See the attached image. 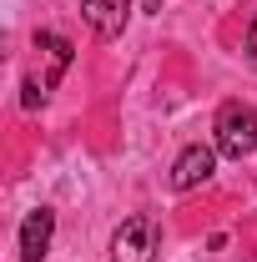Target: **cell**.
Returning <instances> with one entry per match:
<instances>
[{
  "label": "cell",
  "instance_id": "obj_4",
  "mask_svg": "<svg viewBox=\"0 0 257 262\" xmlns=\"http://www.w3.org/2000/svg\"><path fill=\"white\" fill-rule=\"evenodd\" d=\"M51 232H56V212H51V207L26 212V222H20V262H46Z\"/></svg>",
  "mask_w": 257,
  "mask_h": 262
},
{
  "label": "cell",
  "instance_id": "obj_1",
  "mask_svg": "<svg viewBox=\"0 0 257 262\" xmlns=\"http://www.w3.org/2000/svg\"><path fill=\"white\" fill-rule=\"evenodd\" d=\"M212 141H217V157H227V162L252 157L257 151V111L247 101H222L217 121H212Z\"/></svg>",
  "mask_w": 257,
  "mask_h": 262
},
{
  "label": "cell",
  "instance_id": "obj_2",
  "mask_svg": "<svg viewBox=\"0 0 257 262\" xmlns=\"http://www.w3.org/2000/svg\"><path fill=\"white\" fill-rule=\"evenodd\" d=\"M111 262H157V222L146 212L126 217L111 237Z\"/></svg>",
  "mask_w": 257,
  "mask_h": 262
},
{
  "label": "cell",
  "instance_id": "obj_5",
  "mask_svg": "<svg viewBox=\"0 0 257 262\" xmlns=\"http://www.w3.org/2000/svg\"><path fill=\"white\" fill-rule=\"evenodd\" d=\"M81 15L101 40H116L131 20V0H81Z\"/></svg>",
  "mask_w": 257,
  "mask_h": 262
},
{
  "label": "cell",
  "instance_id": "obj_3",
  "mask_svg": "<svg viewBox=\"0 0 257 262\" xmlns=\"http://www.w3.org/2000/svg\"><path fill=\"white\" fill-rule=\"evenodd\" d=\"M212 171H217V146H187L177 162H172V192H192V187H207L212 182Z\"/></svg>",
  "mask_w": 257,
  "mask_h": 262
},
{
  "label": "cell",
  "instance_id": "obj_6",
  "mask_svg": "<svg viewBox=\"0 0 257 262\" xmlns=\"http://www.w3.org/2000/svg\"><path fill=\"white\" fill-rule=\"evenodd\" d=\"M242 51H247V61L257 66V15H252V26H247V40H242Z\"/></svg>",
  "mask_w": 257,
  "mask_h": 262
}]
</instances>
